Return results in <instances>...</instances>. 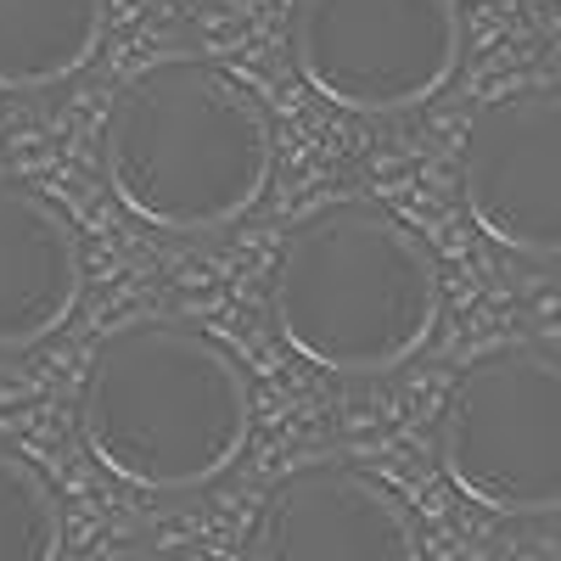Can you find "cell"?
Masks as SVG:
<instances>
[{
  "instance_id": "6da1fadb",
  "label": "cell",
  "mask_w": 561,
  "mask_h": 561,
  "mask_svg": "<svg viewBox=\"0 0 561 561\" xmlns=\"http://www.w3.org/2000/svg\"><path fill=\"white\" fill-rule=\"evenodd\" d=\"M275 169V129L242 79L208 62L135 73L102 124L113 203L169 237L225 230L259 208Z\"/></svg>"
},
{
  "instance_id": "7a4b0ae2",
  "label": "cell",
  "mask_w": 561,
  "mask_h": 561,
  "mask_svg": "<svg viewBox=\"0 0 561 561\" xmlns=\"http://www.w3.org/2000/svg\"><path fill=\"white\" fill-rule=\"evenodd\" d=\"M253 427L242 365L180 320H129L79 382V438L107 478L185 494L225 478Z\"/></svg>"
},
{
  "instance_id": "3957f363",
  "label": "cell",
  "mask_w": 561,
  "mask_h": 561,
  "mask_svg": "<svg viewBox=\"0 0 561 561\" xmlns=\"http://www.w3.org/2000/svg\"><path fill=\"white\" fill-rule=\"evenodd\" d=\"M275 332L332 377H382L433 343L444 280L427 242L388 208L337 203L309 214L270 270Z\"/></svg>"
},
{
  "instance_id": "277c9868",
  "label": "cell",
  "mask_w": 561,
  "mask_h": 561,
  "mask_svg": "<svg viewBox=\"0 0 561 561\" xmlns=\"http://www.w3.org/2000/svg\"><path fill=\"white\" fill-rule=\"evenodd\" d=\"M438 466L494 517L561 511V354L511 343L472 359L438 410Z\"/></svg>"
},
{
  "instance_id": "5b68a950",
  "label": "cell",
  "mask_w": 561,
  "mask_h": 561,
  "mask_svg": "<svg viewBox=\"0 0 561 561\" xmlns=\"http://www.w3.org/2000/svg\"><path fill=\"white\" fill-rule=\"evenodd\" d=\"M293 68L320 102L388 118L433 102L460 68L455 0H293Z\"/></svg>"
},
{
  "instance_id": "8992f818",
  "label": "cell",
  "mask_w": 561,
  "mask_h": 561,
  "mask_svg": "<svg viewBox=\"0 0 561 561\" xmlns=\"http://www.w3.org/2000/svg\"><path fill=\"white\" fill-rule=\"evenodd\" d=\"M460 203L494 248L561 259V90H511L472 118Z\"/></svg>"
},
{
  "instance_id": "52a82bcc",
  "label": "cell",
  "mask_w": 561,
  "mask_h": 561,
  "mask_svg": "<svg viewBox=\"0 0 561 561\" xmlns=\"http://www.w3.org/2000/svg\"><path fill=\"white\" fill-rule=\"evenodd\" d=\"M248 561H421L404 500L359 466H298L259 505Z\"/></svg>"
},
{
  "instance_id": "ba28073f",
  "label": "cell",
  "mask_w": 561,
  "mask_h": 561,
  "mask_svg": "<svg viewBox=\"0 0 561 561\" xmlns=\"http://www.w3.org/2000/svg\"><path fill=\"white\" fill-rule=\"evenodd\" d=\"M84 298V248L57 203L0 180V354L62 332Z\"/></svg>"
},
{
  "instance_id": "9c48e42d",
  "label": "cell",
  "mask_w": 561,
  "mask_h": 561,
  "mask_svg": "<svg viewBox=\"0 0 561 561\" xmlns=\"http://www.w3.org/2000/svg\"><path fill=\"white\" fill-rule=\"evenodd\" d=\"M107 0H0V90H51L90 68Z\"/></svg>"
},
{
  "instance_id": "30bf717a",
  "label": "cell",
  "mask_w": 561,
  "mask_h": 561,
  "mask_svg": "<svg viewBox=\"0 0 561 561\" xmlns=\"http://www.w3.org/2000/svg\"><path fill=\"white\" fill-rule=\"evenodd\" d=\"M62 505L34 460L0 449V561H57Z\"/></svg>"
}]
</instances>
